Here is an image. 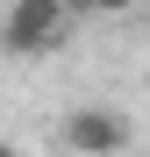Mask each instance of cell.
I'll list each match as a JSON object with an SVG mask.
<instances>
[{"label": "cell", "instance_id": "3957f363", "mask_svg": "<svg viewBox=\"0 0 150 157\" xmlns=\"http://www.w3.org/2000/svg\"><path fill=\"white\" fill-rule=\"evenodd\" d=\"M86 7H100V14H121V7H143V0H86Z\"/></svg>", "mask_w": 150, "mask_h": 157}, {"label": "cell", "instance_id": "7a4b0ae2", "mask_svg": "<svg viewBox=\"0 0 150 157\" xmlns=\"http://www.w3.org/2000/svg\"><path fill=\"white\" fill-rule=\"evenodd\" d=\"M64 150H79V157H121L129 150V121L114 107H79V114H64Z\"/></svg>", "mask_w": 150, "mask_h": 157}, {"label": "cell", "instance_id": "277c9868", "mask_svg": "<svg viewBox=\"0 0 150 157\" xmlns=\"http://www.w3.org/2000/svg\"><path fill=\"white\" fill-rule=\"evenodd\" d=\"M0 157H14V150H7V143H0Z\"/></svg>", "mask_w": 150, "mask_h": 157}, {"label": "cell", "instance_id": "6da1fadb", "mask_svg": "<svg viewBox=\"0 0 150 157\" xmlns=\"http://www.w3.org/2000/svg\"><path fill=\"white\" fill-rule=\"evenodd\" d=\"M64 36H71V7L64 0H14L7 21H0V50H14V57H43Z\"/></svg>", "mask_w": 150, "mask_h": 157}]
</instances>
